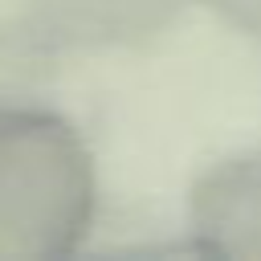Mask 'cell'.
<instances>
[{
	"instance_id": "1",
	"label": "cell",
	"mask_w": 261,
	"mask_h": 261,
	"mask_svg": "<svg viewBox=\"0 0 261 261\" xmlns=\"http://www.w3.org/2000/svg\"><path fill=\"white\" fill-rule=\"evenodd\" d=\"M261 257V0H0V257Z\"/></svg>"
}]
</instances>
